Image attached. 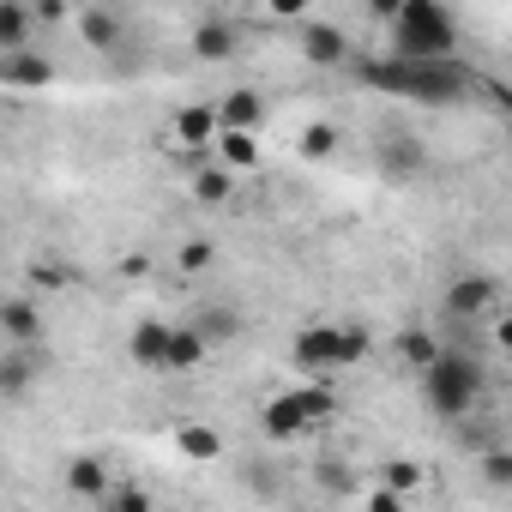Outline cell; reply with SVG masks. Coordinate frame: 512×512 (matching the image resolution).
<instances>
[{
	"instance_id": "cell-1",
	"label": "cell",
	"mask_w": 512,
	"mask_h": 512,
	"mask_svg": "<svg viewBox=\"0 0 512 512\" xmlns=\"http://www.w3.org/2000/svg\"><path fill=\"white\" fill-rule=\"evenodd\" d=\"M368 350H374L368 326H356V320H314V326L296 332L290 362L308 368V374H338V368H356Z\"/></svg>"
},
{
	"instance_id": "cell-2",
	"label": "cell",
	"mask_w": 512,
	"mask_h": 512,
	"mask_svg": "<svg viewBox=\"0 0 512 512\" xmlns=\"http://www.w3.org/2000/svg\"><path fill=\"white\" fill-rule=\"evenodd\" d=\"M392 55H404V61H452L458 55V19L446 0H410L392 25Z\"/></svg>"
},
{
	"instance_id": "cell-3",
	"label": "cell",
	"mask_w": 512,
	"mask_h": 512,
	"mask_svg": "<svg viewBox=\"0 0 512 512\" xmlns=\"http://www.w3.org/2000/svg\"><path fill=\"white\" fill-rule=\"evenodd\" d=\"M368 85L380 91H404V97H422V103H452L470 91V73L458 61H392V67H368Z\"/></svg>"
},
{
	"instance_id": "cell-4",
	"label": "cell",
	"mask_w": 512,
	"mask_h": 512,
	"mask_svg": "<svg viewBox=\"0 0 512 512\" xmlns=\"http://www.w3.org/2000/svg\"><path fill=\"white\" fill-rule=\"evenodd\" d=\"M422 398H428L434 416L458 422V416H470L476 398H482V368H476L470 356H458V350H440V356L422 368Z\"/></svg>"
},
{
	"instance_id": "cell-5",
	"label": "cell",
	"mask_w": 512,
	"mask_h": 512,
	"mask_svg": "<svg viewBox=\"0 0 512 512\" xmlns=\"http://www.w3.org/2000/svg\"><path fill=\"white\" fill-rule=\"evenodd\" d=\"M494 308H500V284L488 272H458L446 284V314L452 320H488Z\"/></svg>"
},
{
	"instance_id": "cell-6",
	"label": "cell",
	"mask_w": 512,
	"mask_h": 512,
	"mask_svg": "<svg viewBox=\"0 0 512 512\" xmlns=\"http://www.w3.org/2000/svg\"><path fill=\"white\" fill-rule=\"evenodd\" d=\"M296 43H302V61H308V67H350V61H356L350 37H344L338 25H326V19H302Z\"/></svg>"
},
{
	"instance_id": "cell-7",
	"label": "cell",
	"mask_w": 512,
	"mask_h": 512,
	"mask_svg": "<svg viewBox=\"0 0 512 512\" xmlns=\"http://www.w3.org/2000/svg\"><path fill=\"white\" fill-rule=\"evenodd\" d=\"M374 163H380V175L386 181H416V175H428V145L416 139V133H386L380 139V151H374Z\"/></svg>"
},
{
	"instance_id": "cell-8",
	"label": "cell",
	"mask_w": 512,
	"mask_h": 512,
	"mask_svg": "<svg viewBox=\"0 0 512 512\" xmlns=\"http://www.w3.org/2000/svg\"><path fill=\"white\" fill-rule=\"evenodd\" d=\"M61 482H67V494L73 500H85V506H97L103 512V500H109V488H115V470L103 464V458H67V470H61Z\"/></svg>"
},
{
	"instance_id": "cell-9",
	"label": "cell",
	"mask_w": 512,
	"mask_h": 512,
	"mask_svg": "<svg viewBox=\"0 0 512 512\" xmlns=\"http://www.w3.org/2000/svg\"><path fill=\"white\" fill-rule=\"evenodd\" d=\"M169 133H175V145H187V151L217 145V133H223V109H217V103H187V109L169 115Z\"/></svg>"
},
{
	"instance_id": "cell-10",
	"label": "cell",
	"mask_w": 512,
	"mask_h": 512,
	"mask_svg": "<svg viewBox=\"0 0 512 512\" xmlns=\"http://www.w3.org/2000/svg\"><path fill=\"white\" fill-rule=\"evenodd\" d=\"M169 338H175V320H163V314H145V320L133 326V338H127V356H133L139 368L163 374V362H169Z\"/></svg>"
},
{
	"instance_id": "cell-11",
	"label": "cell",
	"mask_w": 512,
	"mask_h": 512,
	"mask_svg": "<svg viewBox=\"0 0 512 512\" xmlns=\"http://www.w3.org/2000/svg\"><path fill=\"white\" fill-rule=\"evenodd\" d=\"M260 428H266L272 440H296V434H308V428H314V416H308V404H302V392L290 386V392H278V398H266V410H260Z\"/></svg>"
},
{
	"instance_id": "cell-12",
	"label": "cell",
	"mask_w": 512,
	"mask_h": 512,
	"mask_svg": "<svg viewBox=\"0 0 512 512\" xmlns=\"http://www.w3.org/2000/svg\"><path fill=\"white\" fill-rule=\"evenodd\" d=\"M49 79H55V61L37 55V49H13L7 61H0V85L7 91H43Z\"/></svg>"
},
{
	"instance_id": "cell-13",
	"label": "cell",
	"mask_w": 512,
	"mask_h": 512,
	"mask_svg": "<svg viewBox=\"0 0 512 512\" xmlns=\"http://www.w3.org/2000/svg\"><path fill=\"white\" fill-rule=\"evenodd\" d=\"M187 49H193V61H205V67H223V61H235L241 37H235L223 19H199V25H193V37H187Z\"/></svg>"
},
{
	"instance_id": "cell-14",
	"label": "cell",
	"mask_w": 512,
	"mask_h": 512,
	"mask_svg": "<svg viewBox=\"0 0 512 512\" xmlns=\"http://www.w3.org/2000/svg\"><path fill=\"white\" fill-rule=\"evenodd\" d=\"M205 356H211V332H205L199 320H193V326H175L163 374H193V368H205Z\"/></svg>"
},
{
	"instance_id": "cell-15",
	"label": "cell",
	"mask_w": 512,
	"mask_h": 512,
	"mask_svg": "<svg viewBox=\"0 0 512 512\" xmlns=\"http://www.w3.org/2000/svg\"><path fill=\"white\" fill-rule=\"evenodd\" d=\"M0 332H7V344H43V308L31 296H7V308H0Z\"/></svg>"
},
{
	"instance_id": "cell-16",
	"label": "cell",
	"mask_w": 512,
	"mask_h": 512,
	"mask_svg": "<svg viewBox=\"0 0 512 512\" xmlns=\"http://www.w3.org/2000/svg\"><path fill=\"white\" fill-rule=\"evenodd\" d=\"M217 163H229L235 175L260 169V133H253V127H223L217 133Z\"/></svg>"
},
{
	"instance_id": "cell-17",
	"label": "cell",
	"mask_w": 512,
	"mask_h": 512,
	"mask_svg": "<svg viewBox=\"0 0 512 512\" xmlns=\"http://www.w3.org/2000/svg\"><path fill=\"white\" fill-rule=\"evenodd\" d=\"M31 380H37V344H7V356H0V392L25 398Z\"/></svg>"
},
{
	"instance_id": "cell-18",
	"label": "cell",
	"mask_w": 512,
	"mask_h": 512,
	"mask_svg": "<svg viewBox=\"0 0 512 512\" xmlns=\"http://www.w3.org/2000/svg\"><path fill=\"white\" fill-rule=\"evenodd\" d=\"M73 25H79V43H85V49H97V55H109V49L121 43V31H127V25H121L109 7H85Z\"/></svg>"
},
{
	"instance_id": "cell-19",
	"label": "cell",
	"mask_w": 512,
	"mask_h": 512,
	"mask_svg": "<svg viewBox=\"0 0 512 512\" xmlns=\"http://www.w3.org/2000/svg\"><path fill=\"white\" fill-rule=\"evenodd\" d=\"M296 151H302V163H332L344 151V127L338 121H308L296 133Z\"/></svg>"
},
{
	"instance_id": "cell-20",
	"label": "cell",
	"mask_w": 512,
	"mask_h": 512,
	"mask_svg": "<svg viewBox=\"0 0 512 512\" xmlns=\"http://www.w3.org/2000/svg\"><path fill=\"white\" fill-rule=\"evenodd\" d=\"M217 109H223V127H253V133L266 127V97L253 91V85H235Z\"/></svg>"
},
{
	"instance_id": "cell-21",
	"label": "cell",
	"mask_w": 512,
	"mask_h": 512,
	"mask_svg": "<svg viewBox=\"0 0 512 512\" xmlns=\"http://www.w3.org/2000/svg\"><path fill=\"white\" fill-rule=\"evenodd\" d=\"M193 205H229L235 199V169L229 163H205V169H193Z\"/></svg>"
},
{
	"instance_id": "cell-22",
	"label": "cell",
	"mask_w": 512,
	"mask_h": 512,
	"mask_svg": "<svg viewBox=\"0 0 512 512\" xmlns=\"http://www.w3.org/2000/svg\"><path fill=\"white\" fill-rule=\"evenodd\" d=\"M175 452H181L187 464H217V458H223V434L205 428V422H187V428H175Z\"/></svg>"
},
{
	"instance_id": "cell-23",
	"label": "cell",
	"mask_w": 512,
	"mask_h": 512,
	"mask_svg": "<svg viewBox=\"0 0 512 512\" xmlns=\"http://www.w3.org/2000/svg\"><path fill=\"white\" fill-rule=\"evenodd\" d=\"M392 356H398L410 374H422V368L440 356V344H434V332H428V326H404V332L392 338Z\"/></svg>"
},
{
	"instance_id": "cell-24",
	"label": "cell",
	"mask_w": 512,
	"mask_h": 512,
	"mask_svg": "<svg viewBox=\"0 0 512 512\" xmlns=\"http://www.w3.org/2000/svg\"><path fill=\"white\" fill-rule=\"evenodd\" d=\"M31 7H25V0H0V49H31Z\"/></svg>"
},
{
	"instance_id": "cell-25",
	"label": "cell",
	"mask_w": 512,
	"mask_h": 512,
	"mask_svg": "<svg viewBox=\"0 0 512 512\" xmlns=\"http://www.w3.org/2000/svg\"><path fill=\"white\" fill-rule=\"evenodd\" d=\"M296 392H302V404H308L314 422H332V416H338V392H332V386L314 380V386H296Z\"/></svg>"
},
{
	"instance_id": "cell-26",
	"label": "cell",
	"mask_w": 512,
	"mask_h": 512,
	"mask_svg": "<svg viewBox=\"0 0 512 512\" xmlns=\"http://www.w3.org/2000/svg\"><path fill=\"white\" fill-rule=\"evenodd\" d=\"M103 512H151V488H139V482H127V488H109Z\"/></svg>"
},
{
	"instance_id": "cell-27",
	"label": "cell",
	"mask_w": 512,
	"mask_h": 512,
	"mask_svg": "<svg viewBox=\"0 0 512 512\" xmlns=\"http://www.w3.org/2000/svg\"><path fill=\"white\" fill-rule=\"evenodd\" d=\"M482 482H488V488H512V446L482 452Z\"/></svg>"
},
{
	"instance_id": "cell-28",
	"label": "cell",
	"mask_w": 512,
	"mask_h": 512,
	"mask_svg": "<svg viewBox=\"0 0 512 512\" xmlns=\"http://www.w3.org/2000/svg\"><path fill=\"white\" fill-rule=\"evenodd\" d=\"M386 482H392V488L410 500V494L422 488V464H416V458H392V464H386Z\"/></svg>"
},
{
	"instance_id": "cell-29",
	"label": "cell",
	"mask_w": 512,
	"mask_h": 512,
	"mask_svg": "<svg viewBox=\"0 0 512 512\" xmlns=\"http://www.w3.org/2000/svg\"><path fill=\"white\" fill-rule=\"evenodd\" d=\"M211 260H217V253H211V241H181V253H175V272H187V278H193V272H205Z\"/></svg>"
},
{
	"instance_id": "cell-30",
	"label": "cell",
	"mask_w": 512,
	"mask_h": 512,
	"mask_svg": "<svg viewBox=\"0 0 512 512\" xmlns=\"http://www.w3.org/2000/svg\"><path fill=\"white\" fill-rule=\"evenodd\" d=\"M199 326H205L211 338H235V332H241V314H229V308H205Z\"/></svg>"
},
{
	"instance_id": "cell-31",
	"label": "cell",
	"mask_w": 512,
	"mask_h": 512,
	"mask_svg": "<svg viewBox=\"0 0 512 512\" xmlns=\"http://www.w3.org/2000/svg\"><path fill=\"white\" fill-rule=\"evenodd\" d=\"M488 338H494L500 356H512V308H494L488 314Z\"/></svg>"
},
{
	"instance_id": "cell-32",
	"label": "cell",
	"mask_w": 512,
	"mask_h": 512,
	"mask_svg": "<svg viewBox=\"0 0 512 512\" xmlns=\"http://www.w3.org/2000/svg\"><path fill=\"white\" fill-rule=\"evenodd\" d=\"M362 7H368V19H380V25L392 31V25H398V13L410 7V0H362Z\"/></svg>"
},
{
	"instance_id": "cell-33",
	"label": "cell",
	"mask_w": 512,
	"mask_h": 512,
	"mask_svg": "<svg viewBox=\"0 0 512 512\" xmlns=\"http://www.w3.org/2000/svg\"><path fill=\"white\" fill-rule=\"evenodd\" d=\"M272 19H308V0H266Z\"/></svg>"
},
{
	"instance_id": "cell-34",
	"label": "cell",
	"mask_w": 512,
	"mask_h": 512,
	"mask_svg": "<svg viewBox=\"0 0 512 512\" xmlns=\"http://www.w3.org/2000/svg\"><path fill=\"white\" fill-rule=\"evenodd\" d=\"M37 290H67V266H37Z\"/></svg>"
},
{
	"instance_id": "cell-35",
	"label": "cell",
	"mask_w": 512,
	"mask_h": 512,
	"mask_svg": "<svg viewBox=\"0 0 512 512\" xmlns=\"http://www.w3.org/2000/svg\"><path fill=\"white\" fill-rule=\"evenodd\" d=\"M151 272V260H139V253H127V260H121V278H145Z\"/></svg>"
},
{
	"instance_id": "cell-36",
	"label": "cell",
	"mask_w": 512,
	"mask_h": 512,
	"mask_svg": "<svg viewBox=\"0 0 512 512\" xmlns=\"http://www.w3.org/2000/svg\"><path fill=\"white\" fill-rule=\"evenodd\" d=\"M241 7H266V0H241Z\"/></svg>"
}]
</instances>
